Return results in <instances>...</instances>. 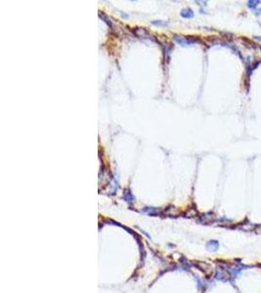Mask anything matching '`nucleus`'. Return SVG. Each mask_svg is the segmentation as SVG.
<instances>
[{
    "label": "nucleus",
    "instance_id": "4",
    "mask_svg": "<svg viewBox=\"0 0 261 293\" xmlns=\"http://www.w3.org/2000/svg\"><path fill=\"white\" fill-rule=\"evenodd\" d=\"M153 24H165L164 23H160V22H153Z\"/></svg>",
    "mask_w": 261,
    "mask_h": 293
},
{
    "label": "nucleus",
    "instance_id": "3",
    "mask_svg": "<svg viewBox=\"0 0 261 293\" xmlns=\"http://www.w3.org/2000/svg\"><path fill=\"white\" fill-rule=\"evenodd\" d=\"M259 3H260V1H248V6L250 7V8H254V7H256Z\"/></svg>",
    "mask_w": 261,
    "mask_h": 293
},
{
    "label": "nucleus",
    "instance_id": "2",
    "mask_svg": "<svg viewBox=\"0 0 261 293\" xmlns=\"http://www.w3.org/2000/svg\"><path fill=\"white\" fill-rule=\"evenodd\" d=\"M181 16L184 18H192L194 16V13L191 9H187V10H183L181 12Z\"/></svg>",
    "mask_w": 261,
    "mask_h": 293
},
{
    "label": "nucleus",
    "instance_id": "1",
    "mask_svg": "<svg viewBox=\"0 0 261 293\" xmlns=\"http://www.w3.org/2000/svg\"><path fill=\"white\" fill-rule=\"evenodd\" d=\"M206 248L210 252L217 251L218 248H219V242L217 241H215V239H211V241H209L206 243Z\"/></svg>",
    "mask_w": 261,
    "mask_h": 293
}]
</instances>
